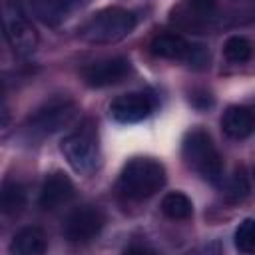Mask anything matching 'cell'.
Listing matches in <instances>:
<instances>
[{
  "instance_id": "9",
  "label": "cell",
  "mask_w": 255,
  "mask_h": 255,
  "mask_svg": "<svg viewBox=\"0 0 255 255\" xmlns=\"http://www.w3.org/2000/svg\"><path fill=\"white\" fill-rule=\"evenodd\" d=\"M104 227V213L94 205L76 207L64 223V237L70 243H90Z\"/></svg>"
},
{
  "instance_id": "14",
  "label": "cell",
  "mask_w": 255,
  "mask_h": 255,
  "mask_svg": "<svg viewBox=\"0 0 255 255\" xmlns=\"http://www.w3.org/2000/svg\"><path fill=\"white\" fill-rule=\"evenodd\" d=\"M46 251V233L40 227L20 229L10 243V253L16 255H42Z\"/></svg>"
},
{
  "instance_id": "4",
  "label": "cell",
  "mask_w": 255,
  "mask_h": 255,
  "mask_svg": "<svg viewBox=\"0 0 255 255\" xmlns=\"http://www.w3.org/2000/svg\"><path fill=\"white\" fill-rule=\"evenodd\" d=\"M60 149L68 163L78 173H92L100 161V145H98V131L92 122H84L72 133H68Z\"/></svg>"
},
{
  "instance_id": "20",
  "label": "cell",
  "mask_w": 255,
  "mask_h": 255,
  "mask_svg": "<svg viewBox=\"0 0 255 255\" xmlns=\"http://www.w3.org/2000/svg\"><path fill=\"white\" fill-rule=\"evenodd\" d=\"M249 177H247V171L243 167H239L233 177H231V183H229V195L235 199V201H241L249 195Z\"/></svg>"
},
{
  "instance_id": "10",
  "label": "cell",
  "mask_w": 255,
  "mask_h": 255,
  "mask_svg": "<svg viewBox=\"0 0 255 255\" xmlns=\"http://www.w3.org/2000/svg\"><path fill=\"white\" fill-rule=\"evenodd\" d=\"M129 70L131 66L128 58L110 56V58H102V60L86 64L82 68V80L90 88H106V86L120 84L129 74Z\"/></svg>"
},
{
  "instance_id": "12",
  "label": "cell",
  "mask_w": 255,
  "mask_h": 255,
  "mask_svg": "<svg viewBox=\"0 0 255 255\" xmlns=\"http://www.w3.org/2000/svg\"><path fill=\"white\" fill-rule=\"evenodd\" d=\"M72 199H74V183L66 173L56 171L44 179L40 189V205L44 209H50V211L58 209L70 203Z\"/></svg>"
},
{
  "instance_id": "5",
  "label": "cell",
  "mask_w": 255,
  "mask_h": 255,
  "mask_svg": "<svg viewBox=\"0 0 255 255\" xmlns=\"http://www.w3.org/2000/svg\"><path fill=\"white\" fill-rule=\"evenodd\" d=\"M0 24L10 48L18 56H30L38 48V32L18 2H4L0 6Z\"/></svg>"
},
{
  "instance_id": "7",
  "label": "cell",
  "mask_w": 255,
  "mask_h": 255,
  "mask_svg": "<svg viewBox=\"0 0 255 255\" xmlns=\"http://www.w3.org/2000/svg\"><path fill=\"white\" fill-rule=\"evenodd\" d=\"M217 6L219 0H179L169 12V22L181 32H201L215 18Z\"/></svg>"
},
{
  "instance_id": "2",
  "label": "cell",
  "mask_w": 255,
  "mask_h": 255,
  "mask_svg": "<svg viewBox=\"0 0 255 255\" xmlns=\"http://www.w3.org/2000/svg\"><path fill=\"white\" fill-rule=\"evenodd\" d=\"M165 183V167L151 157L129 159L118 179L120 191L128 199H147Z\"/></svg>"
},
{
  "instance_id": "17",
  "label": "cell",
  "mask_w": 255,
  "mask_h": 255,
  "mask_svg": "<svg viewBox=\"0 0 255 255\" xmlns=\"http://www.w3.org/2000/svg\"><path fill=\"white\" fill-rule=\"evenodd\" d=\"M161 211L165 217H169L173 221H183L193 215V203L185 193L169 191L161 199Z\"/></svg>"
},
{
  "instance_id": "6",
  "label": "cell",
  "mask_w": 255,
  "mask_h": 255,
  "mask_svg": "<svg viewBox=\"0 0 255 255\" xmlns=\"http://www.w3.org/2000/svg\"><path fill=\"white\" fill-rule=\"evenodd\" d=\"M78 114V106L68 100V98H58V100H50L48 104H44L42 108H38L30 120H28V129L32 135H52L56 131H60L62 128L70 126L72 120Z\"/></svg>"
},
{
  "instance_id": "1",
  "label": "cell",
  "mask_w": 255,
  "mask_h": 255,
  "mask_svg": "<svg viewBox=\"0 0 255 255\" xmlns=\"http://www.w3.org/2000/svg\"><path fill=\"white\" fill-rule=\"evenodd\" d=\"M135 28V14L122 6H110L94 16L80 28V38L90 44H114L129 36Z\"/></svg>"
},
{
  "instance_id": "15",
  "label": "cell",
  "mask_w": 255,
  "mask_h": 255,
  "mask_svg": "<svg viewBox=\"0 0 255 255\" xmlns=\"http://www.w3.org/2000/svg\"><path fill=\"white\" fill-rule=\"evenodd\" d=\"M30 6L36 18H40L48 26H58L72 12L64 0H30Z\"/></svg>"
},
{
  "instance_id": "18",
  "label": "cell",
  "mask_w": 255,
  "mask_h": 255,
  "mask_svg": "<svg viewBox=\"0 0 255 255\" xmlns=\"http://www.w3.org/2000/svg\"><path fill=\"white\" fill-rule=\"evenodd\" d=\"M251 54H253V46H251V42L245 36H239V34L229 36L225 40V44H223V56L231 64L249 62L251 60Z\"/></svg>"
},
{
  "instance_id": "21",
  "label": "cell",
  "mask_w": 255,
  "mask_h": 255,
  "mask_svg": "<svg viewBox=\"0 0 255 255\" xmlns=\"http://www.w3.org/2000/svg\"><path fill=\"white\" fill-rule=\"evenodd\" d=\"M66 4H68V8L70 10H74V8H78V6H84L88 0H64Z\"/></svg>"
},
{
  "instance_id": "16",
  "label": "cell",
  "mask_w": 255,
  "mask_h": 255,
  "mask_svg": "<svg viewBox=\"0 0 255 255\" xmlns=\"http://www.w3.org/2000/svg\"><path fill=\"white\" fill-rule=\"evenodd\" d=\"M26 207V187L18 181H6L0 187V211L6 215H18Z\"/></svg>"
},
{
  "instance_id": "13",
  "label": "cell",
  "mask_w": 255,
  "mask_h": 255,
  "mask_svg": "<svg viewBox=\"0 0 255 255\" xmlns=\"http://www.w3.org/2000/svg\"><path fill=\"white\" fill-rule=\"evenodd\" d=\"M223 131L233 139H243L253 131V114L245 106H229L221 116Z\"/></svg>"
},
{
  "instance_id": "19",
  "label": "cell",
  "mask_w": 255,
  "mask_h": 255,
  "mask_svg": "<svg viewBox=\"0 0 255 255\" xmlns=\"http://www.w3.org/2000/svg\"><path fill=\"white\" fill-rule=\"evenodd\" d=\"M253 227H255V221L251 217H247L235 229V247L245 255L253 253V249H255V229Z\"/></svg>"
},
{
  "instance_id": "3",
  "label": "cell",
  "mask_w": 255,
  "mask_h": 255,
  "mask_svg": "<svg viewBox=\"0 0 255 255\" xmlns=\"http://www.w3.org/2000/svg\"><path fill=\"white\" fill-rule=\"evenodd\" d=\"M181 153L189 169H193L203 179L217 183L223 177V159L211 139V135L201 129L193 128L185 133L181 143Z\"/></svg>"
},
{
  "instance_id": "8",
  "label": "cell",
  "mask_w": 255,
  "mask_h": 255,
  "mask_svg": "<svg viewBox=\"0 0 255 255\" xmlns=\"http://www.w3.org/2000/svg\"><path fill=\"white\" fill-rule=\"evenodd\" d=\"M151 54L165 58V60H177V62H189V64H201L205 62V50L203 46L191 44L177 32H161L157 34L151 44Z\"/></svg>"
},
{
  "instance_id": "11",
  "label": "cell",
  "mask_w": 255,
  "mask_h": 255,
  "mask_svg": "<svg viewBox=\"0 0 255 255\" xmlns=\"http://www.w3.org/2000/svg\"><path fill=\"white\" fill-rule=\"evenodd\" d=\"M155 110L153 96L145 92H128L112 100L110 104V116L118 124H135L145 120Z\"/></svg>"
}]
</instances>
